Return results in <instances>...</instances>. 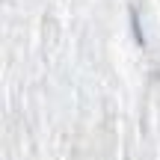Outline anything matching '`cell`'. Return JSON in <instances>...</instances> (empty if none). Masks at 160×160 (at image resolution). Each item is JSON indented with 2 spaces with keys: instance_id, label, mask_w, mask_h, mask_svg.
Returning <instances> with one entry per match:
<instances>
[{
  "instance_id": "obj_1",
  "label": "cell",
  "mask_w": 160,
  "mask_h": 160,
  "mask_svg": "<svg viewBox=\"0 0 160 160\" xmlns=\"http://www.w3.org/2000/svg\"><path fill=\"white\" fill-rule=\"evenodd\" d=\"M131 27H133V33H137V42L142 45V33H139V21H137V12L131 15Z\"/></svg>"
}]
</instances>
